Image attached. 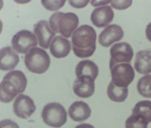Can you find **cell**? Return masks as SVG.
I'll return each instance as SVG.
<instances>
[{"label": "cell", "mask_w": 151, "mask_h": 128, "mask_svg": "<svg viewBox=\"0 0 151 128\" xmlns=\"http://www.w3.org/2000/svg\"><path fill=\"white\" fill-rule=\"evenodd\" d=\"M68 114L70 119L73 121L81 122L90 117L91 109L85 102L76 101L69 108Z\"/></svg>", "instance_id": "16"}, {"label": "cell", "mask_w": 151, "mask_h": 128, "mask_svg": "<svg viewBox=\"0 0 151 128\" xmlns=\"http://www.w3.org/2000/svg\"><path fill=\"white\" fill-rule=\"evenodd\" d=\"M34 32L37 37L40 46L45 50L49 47L55 33L52 30L46 20H40L34 26Z\"/></svg>", "instance_id": "11"}, {"label": "cell", "mask_w": 151, "mask_h": 128, "mask_svg": "<svg viewBox=\"0 0 151 128\" xmlns=\"http://www.w3.org/2000/svg\"><path fill=\"white\" fill-rule=\"evenodd\" d=\"M107 94L109 98L116 102H123L127 99L128 95V88L116 86L111 81L107 90Z\"/></svg>", "instance_id": "19"}, {"label": "cell", "mask_w": 151, "mask_h": 128, "mask_svg": "<svg viewBox=\"0 0 151 128\" xmlns=\"http://www.w3.org/2000/svg\"><path fill=\"white\" fill-rule=\"evenodd\" d=\"M14 50L21 54H24L31 48L37 46L38 41L36 37L31 32L22 30L13 37L11 41Z\"/></svg>", "instance_id": "7"}, {"label": "cell", "mask_w": 151, "mask_h": 128, "mask_svg": "<svg viewBox=\"0 0 151 128\" xmlns=\"http://www.w3.org/2000/svg\"><path fill=\"white\" fill-rule=\"evenodd\" d=\"M132 3V1H112L111 4L113 8L122 10L129 8Z\"/></svg>", "instance_id": "24"}, {"label": "cell", "mask_w": 151, "mask_h": 128, "mask_svg": "<svg viewBox=\"0 0 151 128\" xmlns=\"http://www.w3.org/2000/svg\"><path fill=\"white\" fill-rule=\"evenodd\" d=\"M75 128H95L92 125L88 124H79Z\"/></svg>", "instance_id": "29"}, {"label": "cell", "mask_w": 151, "mask_h": 128, "mask_svg": "<svg viewBox=\"0 0 151 128\" xmlns=\"http://www.w3.org/2000/svg\"><path fill=\"white\" fill-rule=\"evenodd\" d=\"M149 123L143 117L132 114L126 121V128H147Z\"/></svg>", "instance_id": "22"}, {"label": "cell", "mask_w": 151, "mask_h": 128, "mask_svg": "<svg viewBox=\"0 0 151 128\" xmlns=\"http://www.w3.org/2000/svg\"><path fill=\"white\" fill-rule=\"evenodd\" d=\"M0 128H19L17 124L10 119H4L1 121Z\"/></svg>", "instance_id": "25"}, {"label": "cell", "mask_w": 151, "mask_h": 128, "mask_svg": "<svg viewBox=\"0 0 151 128\" xmlns=\"http://www.w3.org/2000/svg\"><path fill=\"white\" fill-rule=\"evenodd\" d=\"M24 63L29 71L41 74L48 69L50 60L46 51L40 48L34 47L26 53Z\"/></svg>", "instance_id": "4"}, {"label": "cell", "mask_w": 151, "mask_h": 128, "mask_svg": "<svg viewBox=\"0 0 151 128\" xmlns=\"http://www.w3.org/2000/svg\"><path fill=\"white\" fill-rule=\"evenodd\" d=\"M114 12L109 6H103L94 9L91 15V20L96 27H106L112 22Z\"/></svg>", "instance_id": "12"}, {"label": "cell", "mask_w": 151, "mask_h": 128, "mask_svg": "<svg viewBox=\"0 0 151 128\" xmlns=\"http://www.w3.org/2000/svg\"><path fill=\"white\" fill-rule=\"evenodd\" d=\"M146 34L147 39L151 42V22L146 27Z\"/></svg>", "instance_id": "28"}, {"label": "cell", "mask_w": 151, "mask_h": 128, "mask_svg": "<svg viewBox=\"0 0 151 128\" xmlns=\"http://www.w3.org/2000/svg\"><path fill=\"white\" fill-rule=\"evenodd\" d=\"M135 69L141 74H147L151 72V50H144L136 55Z\"/></svg>", "instance_id": "18"}, {"label": "cell", "mask_w": 151, "mask_h": 128, "mask_svg": "<svg viewBox=\"0 0 151 128\" xmlns=\"http://www.w3.org/2000/svg\"><path fill=\"white\" fill-rule=\"evenodd\" d=\"M71 45L69 41L61 36L55 37L50 46V53L57 59L67 57L70 53Z\"/></svg>", "instance_id": "15"}, {"label": "cell", "mask_w": 151, "mask_h": 128, "mask_svg": "<svg viewBox=\"0 0 151 128\" xmlns=\"http://www.w3.org/2000/svg\"><path fill=\"white\" fill-rule=\"evenodd\" d=\"M13 111L17 116L28 119L36 109L33 100L28 96L20 94L13 103Z\"/></svg>", "instance_id": "9"}, {"label": "cell", "mask_w": 151, "mask_h": 128, "mask_svg": "<svg viewBox=\"0 0 151 128\" xmlns=\"http://www.w3.org/2000/svg\"><path fill=\"white\" fill-rule=\"evenodd\" d=\"M78 24V17L72 12L65 13L57 12L50 18V26L52 30L68 38H70Z\"/></svg>", "instance_id": "3"}, {"label": "cell", "mask_w": 151, "mask_h": 128, "mask_svg": "<svg viewBox=\"0 0 151 128\" xmlns=\"http://www.w3.org/2000/svg\"><path fill=\"white\" fill-rule=\"evenodd\" d=\"M41 116L45 124L55 128L63 126L67 119V113L64 107L57 102L50 103L44 106Z\"/></svg>", "instance_id": "5"}, {"label": "cell", "mask_w": 151, "mask_h": 128, "mask_svg": "<svg viewBox=\"0 0 151 128\" xmlns=\"http://www.w3.org/2000/svg\"><path fill=\"white\" fill-rule=\"evenodd\" d=\"M132 114L143 117L148 123L151 122V101L144 100L137 103L132 110Z\"/></svg>", "instance_id": "20"}, {"label": "cell", "mask_w": 151, "mask_h": 128, "mask_svg": "<svg viewBox=\"0 0 151 128\" xmlns=\"http://www.w3.org/2000/svg\"><path fill=\"white\" fill-rule=\"evenodd\" d=\"M89 2V1H69L70 5L77 9L85 7Z\"/></svg>", "instance_id": "26"}, {"label": "cell", "mask_w": 151, "mask_h": 128, "mask_svg": "<svg viewBox=\"0 0 151 128\" xmlns=\"http://www.w3.org/2000/svg\"><path fill=\"white\" fill-rule=\"evenodd\" d=\"M27 79L24 73L14 70L7 73L0 84V100L3 103H9L15 97L26 90Z\"/></svg>", "instance_id": "2"}, {"label": "cell", "mask_w": 151, "mask_h": 128, "mask_svg": "<svg viewBox=\"0 0 151 128\" xmlns=\"http://www.w3.org/2000/svg\"><path fill=\"white\" fill-rule=\"evenodd\" d=\"M124 36L122 27L117 24L107 26L99 36L98 41L101 45L108 47L114 42L121 40Z\"/></svg>", "instance_id": "10"}, {"label": "cell", "mask_w": 151, "mask_h": 128, "mask_svg": "<svg viewBox=\"0 0 151 128\" xmlns=\"http://www.w3.org/2000/svg\"><path fill=\"white\" fill-rule=\"evenodd\" d=\"M137 89L142 97L151 98V75H146L140 78L137 82Z\"/></svg>", "instance_id": "21"}, {"label": "cell", "mask_w": 151, "mask_h": 128, "mask_svg": "<svg viewBox=\"0 0 151 128\" xmlns=\"http://www.w3.org/2000/svg\"><path fill=\"white\" fill-rule=\"evenodd\" d=\"M109 68L111 81L116 86L127 88L134 78V70L129 63L116 64Z\"/></svg>", "instance_id": "6"}, {"label": "cell", "mask_w": 151, "mask_h": 128, "mask_svg": "<svg viewBox=\"0 0 151 128\" xmlns=\"http://www.w3.org/2000/svg\"><path fill=\"white\" fill-rule=\"evenodd\" d=\"M94 81L88 77H77L74 82V93L76 95L82 98L91 97L95 91Z\"/></svg>", "instance_id": "13"}, {"label": "cell", "mask_w": 151, "mask_h": 128, "mask_svg": "<svg viewBox=\"0 0 151 128\" xmlns=\"http://www.w3.org/2000/svg\"><path fill=\"white\" fill-rule=\"evenodd\" d=\"M98 67L92 60H81L76 67V74L77 77H88L95 81L98 76Z\"/></svg>", "instance_id": "17"}, {"label": "cell", "mask_w": 151, "mask_h": 128, "mask_svg": "<svg viewBox=\"0 0 151 128\" xmlns=\"http://www.w3.org/2000/svg\"><path fill=\"white\" fill-rule=\"evenodd\" d=\"M97 34L91 26H81L72 35V48L74 54L80 58L91 57L96 48Z\"/></svg>", "instance_id": "1"}, {"label": "cell", "mask_w": 151, "mask_h": 128, "mask_svg": "<svg viewBox=\"0 0 151 128\" xmlns=\"http://www.w3.org/2000/svg\"><path fill=\"white\" fill-rule=\"evenodd\" d=\"M66 1H41V3L45 9L50 11L59 10L64 5Z\"/></svg>", "instance_id": "23"}, {"label": "cell", "mask_w": 151, "mask_h": 128, "mask_svg": "<svg viewBox=\"0 0 151 128\" xmlns=\"http://www.w3.org/2000/svg\"><path fill=\"white\" fill-rule=\"evenodd\" d=\"M19 62V57L14 48L11 47L3 48L0 51V68L7 71L14 69Z\"/></svg>", "instance_id": "14"}, {"label": "cell", "mask_w": 151, "mask_h": 128, "mask_svg": "<svg viewBox=\"0 0 151 128\" xmlns=\"http://www.w3.org/2000/svg\"><path fill=\"white\" fill-rule=\"evenodd\" d=\"M111 1H92L91 4L94 7H96L100 5H105L111 3Z\"/></svg>", "instance_id": "27"}, {"label": "cell", "mask_w": 151, "mask_h": 128, "mask_svg": "<svg viewBox=\"0 0 151 128\" xmlns=\"http://www.w3.org/2000/svg\"><path fill=\"white\" fill-rule=\"evenodd\" d=\"M110 53L109 67L117 64L129 63L134 55L132 48L126 42H120L113 45L110 50Z\"/></svg>", "instance_id": "8"}]
</instances>
